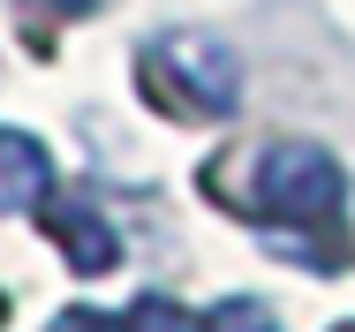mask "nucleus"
Here are the masks:
<instances>
[{
  "mask_svg": "<svg viewBox=\"0 0 355 332\" xmlns=\"http://www.w3.org/2000/svg\"><path fill=\"white\" fill-rule=\"evenodd\" d=\"M129 332H197V325H189V317L166 302V295H144V302H137V317H129Z\"/></svg>",
  "mask_w": 355,
  "mask_h": 332,
  "instance_id": "6",
  "label": "nucleus"
},
{
  "mask_svg": "<svg viewBox=\"0 0 355 332\" xmlns=\"http://www.w3.org/2000/svg\"><path fill=\"white\" fill-rule=\"evenodd\" d=\"M333 332H355V325H333Z\"/></svg>",
  "mask_w": 355,
  "mask_h": 332,
  "instance_id": "10",
  "label": "nucleus"
},
{
  "mask_svg": "<svg viewBox=\"0 0 355 332\" xmlns=\"http://www.w3.org/2000/svg\"><path fill=\"white\" fill-rule=\"evenodd\" d=\"M46 197H53V151L31 129L0 121V211H38Z\"/></svg>",
  "mask_w": 355,
  "mask_h": 332,
  "instance_id": "4",
  "label": "nucleus"
},
{
  "mask_svg": "<svg viewBox=\"0 0 355 332\" xmlns=\"http://www.w3.org/2000/svg\"><path fill=\"white\" fill-rule=\"evenodd\" d=\"M144 91L182 121H227L242 106V53L212 30H159L144 46Z\"/></svg>",
  "mask_w": 355,
  "mask_h": 332,
  "instance_id": "1",
  "label": "nucleus"
},
{
  "mask_svg": "<svg viewBox=\"0 0 355 332\" xmlns=\"http://www.w3.org/2000/svg\"><path fill=\"white\" fill-rule=\"evenodd\" d=\"M242 204H250L257 219H272V227H333L340 204H348V174H340V159H333L325 143L280 136V143H265V151L250 159Z\"/></svg>",
  "mask_w": 355,
  "mask_h": 332,
  "instance_id": "2",
  "label": "nucleus"
},
{
  "mask_svg": "<svg viewBox=\"0 0 355 332\" xmlns=\"http://www.w3.org/2000/svg\"><path fill=\"white\" fill-rule=\"evenodd\" d=\"M31 8H46V15H61V23H69V15H91L98 0H31Z\"/></svg>",
  "mask_w": 355,
  "mask_h": 332,
  "instance_id": "8",
  "label": "nucleus"
},
{
  "mask_svg": "<svg viewBox=\"0 0 355 332\" xmlns=\"http://www.w3.org/2000/svg\"><path fill=\"white\" fill-rule=\"evenodd\" d=\"M197 332H280V317H272L257 295H227V302H212V310L197 317Z\"/></svg>",
  "mask_w": 355,
  "mask_h": 332,
  "instance_id": "5",
  "label": "nucleus"
},
{
  "mask_svg": "<svg viewBox=\"0 0 355 332\" xmlns=\"http://www.w3.org/2000/svg\"><path fill=\"white\" fill-rule=\"evenodd\" d=\"M46 332H129L121 317H106V310H61Z\"/></svg>",
  "mask_w": 355,
  "mask_h": 332,
  "instance_id": "7",
  "label": "nucleus"
},
{
  "mask_svg": "<svg viewBox=\"0 0 355 332\" xmlns=\"http://www.w3.org/2000/svg\"><path fill=\"white\" fill-rule=\"evenodd\" d=\"M38 219H46V242L69 257V272L98 279V272L121 265V242H114V227H106L91 204H38Z\"/></svg>",
  "mask_w": 355,
  "mask_h": 332,
  "instance_id": "3",
  "label": "nucleus"
},
{
  "mask_svg": "<svg viewBox=\"0 0 355 332\" xmlns=\"http://www.w3.org/2000/svg\"><path fill=\"white\" fill-rule=\"evenodd\" d=\"M0 325H8V302H0Z\"/></svg>",
  "mask_w": 355,
  "mask_h": 332,
  "instance_id": "9",
  "label": "nucleus"
}]
</instances>
